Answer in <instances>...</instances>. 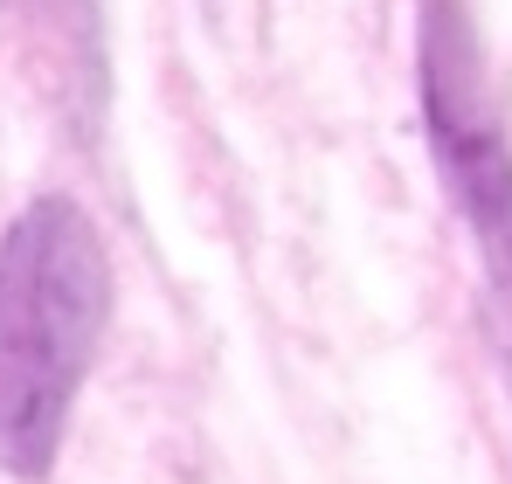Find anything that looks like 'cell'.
Instances as JSON below:
<instances>
[{
    "mask_svg": "<svg viewBox=\"0 0 512 484\" xmlns=\"http://www.w3.org/2000/svg\"><path fill=\"white\" fill-rule=\"evenodd\" d=\"M7 7H28V14H49L56 28H70V35H90L97 21H90V0H7Z\"/></svg>",
    "mask_w": 512,
    "mask_h": 484,
    "instance_id": "cell-3",
    "label": "cell"
},
{
    "mask_svg": "<svg viewBox=\"0 0 512 484\" xmlns=\"http://www.w3.org/2000/svg\"><path fill=\"white\" fill-rule=\"evenodd\" d=\"M423 132L450 201L471 222L485 277L512 312V139L485 90V49L464 0H423Z\"/></svg>",
    "mask_w": 512,
    "mask_h": 484,
    "instance_id": "cell-2",
    "label": "cell"
},
{
    "mask_svg": "<svg viewBox=\"0 0 512 484\" xmlns=\"http://www.w3.org/2000/svg\"><path fill=\"white\" fill-rule=\"evenodd\" d=\"M111 319V256L70 194H35L0 236V471L49 478Z\"/></svg>",
    "mask_w": 512,
    "mask_h": 484,
    "instance_id": "cell-1",
    "label": "cell"
}]
</instances>
